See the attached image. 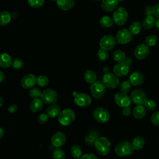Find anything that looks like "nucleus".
Segmentation results:
<instances>
[{"label":"nucleus","mask_w":159,"mask_h":159,"mask_svg":"<svg viewBox=\"0 0 159 159\" xmlns=\"http://www.w3.org/2000/svg\"><path fill=\"white\" fill-rule=\"evenodd\" d=\"M111 146V142L105 137H98L94 143V147L97 152L103 156L106 155L109 153Z\"/></svg>","instance_id":"nucleus-1"},{"label":"nucleus","mask_w":159,"mask_h":159,"mask_svg":"<svg viewBox=\"0 0 159 159\" xmlns=\"http://www.w3.org/2000/svg\"><path fill=\"white\" fill-rule=\"evenodd\" d=\"M134 150L132 143L127 140L119 142L115 148L116 153L117 156L121 157H125L132 155Z\"/></svg>","instance_id":"nucleus-2"},{"label":"nucleus","mask_w":159,"mask_h":159,"mask_svg":"<svg viewBox=\"0 0 159 159\" xmlns=\"http://www.w3.org/2000/svg\"><path fill=\"white\" fill-rule=\"evenodd\" d=\"M75 119V113L71 109H65L61 111L58 116V120L62 125H69Z\"/></svg>","instance_id":"nucleus-3"},{"label":"nucleus","mask_w":159,"mask_h":159,"mask_svg":"<svg viewBox=\"0 0 159 159\" xmlns=\"http://www.w3.org/2000/svg\"><path fill=\"white\" fill-rule=\"evenodd\" d=\"M106 88V87L102 81H95L90 86L91 95L96 99H101L105 94Z\"/></svg>","instance_id":"nucleus-4"},{"label":"nucleus","mask_w":159,"mask_h":159,"mask_svg":"<svg viewBox=\"0 0 159 159\" xmlns=\"http://www.w3.org/2000/svg\"><path fill=\"white\" fill-rule=\"evenodd\" d=\"M112 19L115 24L118 25H122L127 20L128 12L124 7H119L114 11Z\"/></svg>","instance_id":"nucleus-5"},{"label":"nucleus","mask_w":159,"mask_h":159,"mask_svg":"<svg viewBox=\"0 0 159 159\" xmlns=\"http://www.w3.org/2000/svg\"><path fill=\"white\" fill-rule=\"evenodd\" d=\"M58 94L57 92L50 88H47L42 92L40 99L43 103L47 104H55L57 101Z\"/></svg>","instance_id":"nucleus-6"},{"label":"nucleus","mask_w":159,"mask_h":159,"mask_svg":"<svg viewBox=\"0 0 159 159\" xmlns=\"http://www.w3.org/2000/svg\"><path fill=\"white\" fill-rule=\"evenodd\" d=\"M74 102L78 106L80 107H86L89 106L91 103V97L86 93H73Z\"/></svg>","instance_id":"nucleus-7"},{"label":"nucleus","mask_w":159,"mask_h":159,"mask_svg":"<svg viewBox=\"0 0 159 159\" xmlns=\"http://www.w3.org/2000/svg\"><path fill=\"white\" fill-rule=\"evenodd\" d=\"M131 101L137 105H143L146 101L147 94L143 89H137L134 90L130 94Z\"/></svg>","instance_id":"nucleus-8"},{"label":"nucleus","mask_w":159,"mask_h":159,"mask_svg":"<svg viewBox=\"0 0 159 159\" xmlns=\"http://www.w3.org/2000/svg\"><path fill=\"white\" fill-rule=\"evenodd\" d=\"M102 82L106 88L114 89L119 84V79L114 73H108L104 74L102 77Z\"/></svg>","instance_id":"nucleus-9"},{"label":"nucleus","mask_w":159,"mask_h":159,"mask_svg":"<svg viewBox=\"0 0 159 159\" xmlns=\"http://www.w3.org/2000/svg\"><path fill=\"white\" fill-rule=\"evenodd\" d=\"M116 37L112 35H106L102 37L99 42V46L101 48L106 50H112L116 44Z\"/></svg>","instance_id":"nucleus-10"},{"label":"nucleus","mask_w":159,"mask_h":159,"mask_svg":"<svg viewBox=\"0 0 159 159\" xmlns=\"http://www.w3.org/2000/svg\"><path fill=\"white\" fill-rule=\"evenodd\" d=\"M93 117L98 122L106 123L109 120L110 115L106 109L101 107H98L94 110Z\"/></svg>","instance_id":"nucleus-11"},{"label":"nucleus","mask_w":159,"mask_h":159,"mask_svg":"<svg viewBox=\"0 0 159 159\" xmlns=\"http://www.w3.org/2000/svg\"><path fill=\"white\" fill-rule=\"evenodd\" d=\"M132 38V34L129 30L126 29H122L119 30L116 35V42L119 44H126L129 43Z\"/></svg>","instance_id":"nucleus-12"},{"label":"nucleus","mask_w":159,"mask_h":159,"mask_svg":"<svg viewBox=\"0 0 159 159\" xmlns=\"http://www.w3.org/2000/svg\"><path fill=\"white\" fill-rule=\"evenodd\" d=\"M114 101L117 106L122 108L129 107L131 102L130 98L125 93L118 92L114 96Z\"/></svg>","instance_id":"nucleus-13"},{"label":"nucleus","mask_w":159,"mask_h":159,"mask_svg":"<svg viewBox=\"0 0 159 159\" xmlns=\"http://www.w3.org/2000/svg\"><path fill=\"white\" fill-rule=\"evenodd\" d=\"M130 70V65H128L125 61L117 63L114 68V73L118 77H123L126 76Z\"/></svg>","instance_id":"nucleus-14"},{"label":"nucleus","mask_w":159,"mask_h":159,"mask_svg":"<svg viewBox=\"0 0 159 159\" xmlns=\"http://www.w3.org/2000/svg\"><path fill=\"white\" fill-rule=\"evenodd\" d=\"M66 137L65 133L62 132H55L51 138V143L52 145L57 148L63 145L66 142Z\"/></svg>","instance_id":"nucleus-15"},{"label":"nucleus","mask_w":159,"mask_h":159,"mask_svg":"<svg viewBox=\"0 0 159 159\" xmlns=\"http://www.w3.org/2000/svg\"><path fill=\"white\" fill-rule=\"evenodd\" d=\"M149 48L146 44H139L134 50V55L139 60L145 58L149 54Z\"/></svg>","instance_id":"nucleus-16"},{"label":"nucleus","mask_w":159,"mask_h":159,"mask_svg":"<svg viewBox=\"0 0 159 159\" xmlns=\"http://www.w3.org/2000/svg\"><path fill=\"white\" fill-rule=\"evenodd\" d=\"M36 81L37 78L33 74H27L22 78L20 84L24 89H30L32 88L37 83Z\"/></svg>","instance_id":"nucleus-17"},{"label":"nucleus","mask_w":159,"mask_h":159,"mask_svg":"<svg viewBox=\"0 0 159 159\" xmlns=\"http://www.w3.org/2000/svg\"><path fill=\"white\" fill-rule=\"evenodd\" d=\"M129 81L132 85H140L143 83L144 81V75L140 71H134L130 75Z\"/></svg>","instance_id":"nucleus-18"},{"label":"nucleus","mask_w":159,"mask_h":159,"mask_svg":"<svg viewBox=\"0 0 159 159\" xmlns=\"http://www.w3.org/2000/svg\"><path fill=\"white\" fill-rule=\"evenodd\" d=\"M56 2L58 7L63 11L71 10L75 3V0H57Z\"/></svg>","instance_id":"nucleus-19"},{"label":"nucleus","mask_w":159,"mask_h":159,"mask_svg":"<svg viewBox=\"0 0 159 159\" xmlns=\"http://www.w3.org/2000/svg\"><path fill=\"white\" fill-rule=\"evenodd\" d=\"M118 2V0H102L101 7L105 12H111L116 8Z\"/></svg>","instance_id":"nucleus-20"},{"label":"nucleus","mask_w":159,"mask_h":159,"mask_svg":"<svg viewBox=\"0 0 159 159\" xmlns=\"http://www.w3.org/2000/svg\"><path fill=\"white\" fill-rule=\"evenodd\" d=\"M43 102L40 98L33 99L29 104V110L32 113L37 112L42 110Z\"/></svg>","instance_id":"nucleus-21"},{"label":"nucleus","mask_w":159,"mask_h":159,"mask_svg":"<svg viewBox=\"0 0 159 159\" xmlns=\"http://www.w3.org/2000/svg\"><path fill=\"white\" fill-rule=\"evenodd\" d=\"M12 57L6 53H2L1 54L0 59V66L2 68H7L12 64Z\"/></svg>","instance_id":"nucleus-22"},{"label":"nucleus","mask_w":159,"mask_h":159,"mask_svg":"<svg viewBox=\"0 0 159 159\" xmlns=\"http://www.w3.org/2000/svg\"><path fill=\"white\" fill-rule=\"evenodd\" d=\"M156 22L157 20L155 16L153 15L147 16L142 22V27L144 29L148 30L156 25Z\"/></svg>","instance_id":"nucleus-23"},{"label":"nucleus","mask_w":159,"mask_h":159,"mask_svg":"<svg viewBox=\"0 0 159 159\" xmlns=\"http://www.w3.org/2000/svg\"><path fill=\"white\" fill-rule=\"evenodd\" d=\"M61 112V107L58 104H52L47 109V114L51 118L58 116Z\"/></svg>","instance_id":"nucleus-24"},{"label":"nucleus","mask_w":159,"mask_h":159,"mask_svg":"<svg viewBox=\"0 0 159 159\" xmlns=\"http://www.w3.org/2000/svg\"><path fill=\"white\" fill-rule=\"evenodd\" d=\"M132 114L134 118L141 119L143 118L146 114V109L142 105H137L133 109Z\"/></svg>","instance_id":"nucleus-25"},{"label":"nucleus","mask_w":159,"mask_h":159,"mask_svg":"<svg viewBox=\"0 0 159 159\" xmlns=\"http://www.w3.org/2000/svg\"><path fill=\"white\" fill-rule=\"evenodd\" d=\"M145 144V140L141 136H137L135 137L132 142V145L133 146V148L134 150H140L143 148V145Z\"/></svg>","instance_id":"nucleus-26"},{"label":"nucleus","mask_w":159,"mask_h":159,"mask_svg":"<svg viewBox=\"0 0 159 159\" xmlns=\"http://www.w3.org/2000/svg\"><path fill=\"white\" fill-rule=\"evenodd\" d=\"M1 18H0V24L2 26H4L7 25L11 20L12 17L11 13L7 11H1Z\"/></svg>","instance_id":"nucleus-27"},{"label":"nucleus","mask_w":159,"mask_h":159,"mask_svg":"<svg viewBox=\"0 0 159 159\" xmlns=\"http://www.w3.org/2000/svg\"><path fill=\"white\" fill-rule=\"evenodd\" d=\"M114 22L113 20V19L107 16H104L102 17L99 20L100 25L104 28H109L112 27Z\"/></svg>","instance_id":"nucleus-28"},{"label":"nucleus","mask_w":159,"mask_h":159,"mask_svg":"<svg viewBox=\"0 0 159 159\" xmlns=\"http://www.w3.org/2000/svg\"><path fill=\"white\" fill-rule=\"evenodd\" d=\"M112 57L114 61L120 63L124 61L125 60L126 55L124 51L121 50H117L113 52Z\"/></svg>","instance_id":"nucleus-29"},{"label":"nucleus","mask_w":159,"mask_h":159,"mask_svg":"<svg viewBox=\"0 0 159 159\" xmlns=\"http://www.w3.org/2000/svg\"><path fill=\"white\" fill-rule=\"evenodd\" d=\"M142 29V25L138 21L133 22L129 26V30L132 35H137Z\"/></svg>","instance_id":"nucleus-30"},{"label":"nucleus","mask_w":159,"mask_h":159,"mask_svg":"<svg viewBox=\"0 0 159 159\" xmlns=\"http://www.w3.org/2000/svg\"><path fill=\"white\" fill-rule=\"evenodd\" d=\"M83 76H84V80L87 83H91V84L94 83L96 79V75L95 72L93 71V70H90L86 71V72L84 73Z\"/></svg>","instance_id":"nucleus-31"},{"label":"nucleus","mask_w":159,"mask_h":159,"mask_svg":"<svg viewBox=\"0 0 159 159\" xmlns=\"http://www.w3.org/2000/svg\"><path fill=\"white\" fill-rule=\"evenodd\" d=\"M70 152L72 157L76 159H79L81 157V148L78 145H73L70 148Z\"/></svg>","instance_id":"nucleus-32"},{"label":"nucleus","mask_w":159,"mask_h":159,"mask_svg":"<svg viewBox=\"0 0 159 159\" xmlns=\"http://www.w3.org/2000/svg\"><path fill=\"white\" fill-rule=\"evenodd\" d=\"M53 159H65V152L59 147L56 148L52 153Z\"/></svg>","instance_id":"nucleus-33"},{"label":"nucleus","mask_w":159,"mask_h":159,"mask_svg":"<svg viewBox=\"0 0 159 159\" xmlns=\"http://www.w3.org/2000/svg\"><path fill=\"white\" fill-rule=\"evenodd\" d=\"M157 40H158V38L157 35L154 34L149 35L145 39V44L148 47H153L156 44Z\"/></svg>","instance_id":"nucleus-34"},{"label":"nucleus","mask_w":159,"mask_h":159,"mask_svg":"<svg viewBox=\"0 0 159 159\" xmlns=\"http://www.w3.org/2000/svg\"><path fill=\"white\" fill-rule=\"evenodd\" d=\"M36 82L39 86L41 87H45L48 85L49 80L47 76L45 75H40L37 78Z\"/></svg>","instance_id":"nucleus-35"},{"label":"nucleus","mask_w":159,"mask_h":159,"mask_svg":"<svg viewBox=\"0 0 159 159\" xmlns=\"http://www.w3.org/2000/svg\"><path fill=\"white\" fill-rule=\"evenodd\" d=\"M97 57L100 61H106L108 58V53L107 52V50L100 48V49H99L98 51Z\"/></svg>","instance_id":"nucleus-36"},{"label":"nucleus","mask_w":159,"mask_h":159,"mask_svg":"<svg viewBox=\"0 0 159 159\" xmlns=\"http://www.w3.org/2000/svg\"><path fill=\"white\" fill-rule=\"evenodd\" d=\"M41 94H42V92L40 89L38 88H32L29 92L30 96L33 99L40 98Z\"/></svg>","instance_id":"nucleus-37"},{"label":"nucleus","mask_w":159,"mask_h":159,"mask_svg":"<svg viewBox=\"0 0 159 159\" xmlns=\"http://www.w3.org/2000/svg\"><path fill=\"white\" fill-rule=\"evenodd\" d=\"M97 139H98V137H96V135H94L93 134H90L85 137L84 141H85V143L88 145H94Z\"/></svg>","instance_id":"nucleus-38"},{"label":"nucleus","mask_w":159,"mask_h":159,"mask_svg":"<svg viewBox=\"0 0 159 159\" xmlns=\"http://www.w3.org/2000/svg\"><path fill=\"white\" fill-rule=\"evenodd\" d=\"M45 2V0H28L29 5L34 8H39L42 7Z\"/></svg>","instance_id":"nucleus-39"},{"label":"nucleus","mask_w":159,"mask_h":159,"mask_svg":"<svg viewBox=\"0 0 159 159\" xmlns=\"http://www.w3.org/2000/svg\"><path fill=\"white\" fill-rule=\"evenodd\" d=\"M24 62L20 58H15L13 60L12 67L14 70H20L24 66Z\"/></svg>","instance_id":"nucleus-40"},{"label":"nucleus","mask_w":159,"mask_h":159,"mask_svg":"<svg viewBox=\"0 0 159 159\" xmlns=\"http://www.w3.org/2000/svg\"><path fill=\"white\" fill-rule=\"evenodd\" d=\"M130 86L131 83H130L129 81H124L120 86V90L122 93H127V92L129 91L130 89Z\"/></svg>","instance_id":"nucleus-41"},{"label":"nucleus","mask_w":159,"mask_h":159,"mask_svg":"<svg viewBox=\"0 0 159 159\" xmlns=\"http://www.w3.org/2000/svg\"><path fill=\"white\" fill-rule=\"evenodd\" d=\"M143 105L145 109L149 111H153L157 106L155 102L152 99H147Z\"/></svg>","instance_id":"nucleus-42"},{"label":"nucleus","mask_w":159,"mask_h":159,"mask_svg":"<svg viewBox=\"0 0 159 159\" xmlns=\"http://www.w3.org/2000/svg\"><path fill=\"white\" fill-rule=\"evenodd\" d=\"M49 116L47 114L45 113H42L40 114L38 117H37V121L39 124H44L47 123L49 119Z\"/></svg>","instance_id":"nucleus-43"},{"label":"nucleus","mask_w":159,"mask_h":159,"mask_svg":"<svg viewBox=\"0 0 159 159\" xmlns=\"http://www.w3.org/2000/svg\"><path fill=\"white\" fill-rule=\"evenodd\" d=\"M151 122L155 125L159 126V111L154 112L150 117Z\"/></svg>","instance_id":"nucleus-44"},{"label":"nucleus","mask_w":159,"mask_h":159,"mask_svg":"<svg viewBox=\"0 0 159 159\" xmlns=\"http://www.w3.org/2000/svg\"><path fill=\"white\" fill-rule=\"evenodd\" d=\"M153 7V15L159 18V3L155 4L152 6Z\"/></svg>","instance_id":"nucleus-45"},{"label":"nucleus","mask_w":159,"mask_h":159,"mask_svg":"<svg viewBox=\"0 0 159 159\" xmlns=\"http://www.w3.org/2000/svg\"><path fill=\"white\" fill-rule=\"evenodd\" d=\"M80 159H98L96 155L93 153H86L81 156Z\"/></svg>","instance_id":"nucleus-46"},{"label":"nucleus","mask_w":159,"mask_h":159,"mask_svg":"<svg viewBox=\"0 0 159 159\" xmlns=\"http://www.w3.org/2000/svg\"><path fill=\"white\" fill-rule=\"evenodd\" d=\"M145 14L146 16L153 15V7L150 6H147L145 8Z\"/></svg>","instance_id":"nucleus-47"},{"label":"nucleus","mask_w":159,"mask_h":159,"mask_svg":"<svg viewBox=\"0 0 159 159\" xmlns=\"http://www.w3.org/2000/svg\"><path fill=\"white\" fill-rule=\"evenodd\" d=\"M122 113L124 116H129L131 114V109L129 107H124L122 109Z\"/></svg>","instance_id":"nucleus-48"},{"label":"nucleus","mask_w":159,"mask_h":159,"mask_svg":"<svg viewBox=\"0 0 159 159\" xmlns=\"http://www.w3.org/2000/svg\"><path fill=\"white\" fill-rule=\"evenodd\" d=\"M7 110L10 113H14L17 110V106L16 104H11L8 107Z\"/></svg>","instance_id":"nucleus-49"},{"label":"nucleus","mask_w":159,"mask_h":159,"mask_svg":"<svg viewBox=\"0 0 159 159\" xmlns=\"http://www.w3.org/2000/svg\"><path fill=\"white\" fill-rule=\"evenodd\" d=\"M0 79H1V83H2L6 79V76L4 72L2 71H0Z\"/></svg>","instance_id":"nucleus-50"},{"label":"nucleus","mask_w":159,"mask_h":159,"mask_svg":"<svg viewBox=\"0 0 159 159\" xmlns=\"http://www.w3.org/2000/svg\"><path fill=\"white\" fill-rule=\"evenodd\" d=\"M124 61L128 65H130L132 64V58L130 57H126V58H125V60Z\"/></svg>","instance_id":"nucleus-51"},{"label":"nucleus","mask_w":159,"mask_h":159,"mask_svg":"<svg viewBox=\"0 0 159 159\" xmlns=\"http://www.w3.org/2000/svg\"><path fill=\"white\" fill-rule=\"evenodd\" d=\"M4 134V130L2 127H0V139H2Z\"/></svg>","instance_id":"nucleus-52"},{"label":"nucleus","mask_w":159,"mask_h":159,"mask_svg":"<svg viewBox=\"0 0 159 159\" xmlns=\"http://www.w3.org/2000/svg\"><path fill=\"white\" fill-rule=\"evenodd\" d=\"M103 72L104 74H106V73H109V68L107 67V66H105L103 68Z\"/></svg>","instance_id":"nucleus-53"},{"label":"nucleus","mask_w":159,"mask_h":159,"mask_svg":"<svg viewBox=\"0 0 159 159\" xmlns=\"http://www.w3.org/2000/svg\"><path fill=\"white\" fill-rule=\"evenodd\" d=\"M11 15L12 19H15V18L17 17V13L15 12H11Z\"/></svg>","instance_id":"nucleus-54"},{"label":"nucleus","mask_w":159,"mask_h":159,"mask_svg":"<svg viewBox=\"0 0 159 159\" xmlns=\"http://www.w3.org/2000/svg\"><path fill=\"white\" fill-rule=\"evenodd\" d=\"M156 27L157 28V29L159 31V18H158V19L157 20V22H156Z\"/></svg>","instance_id":"nucleus-55"},{"label":"nucleus","mask_w":159,"mask_h":159,"mask_svg":"<svg viewBox=\"0 0 159 159\" xmlns=\"http://www.w3.org/2000/svg\"><path fill=\"white\" fill-rule=\"evenodd\" d=\"M3 102H4V101H3V99L2 97L0 98V106L2 107V105H3Z\"/></svg>","instance_id":"nucleus-56"},{"label":"nucleus","mask_w":159,"mask_h":159,"mask_svg":"<svg viewBox=\"0 0 159 159\" xmlns=\"http://www.w3.org/2000/svg\"><path fill=\"white\" fill-rule=\"evenodd\" d=\"M124 1V0H118L119 2H122V1Z\"/></svg>","instance_id":"nucleus-57"},{"label":"nucleus","mask_w":159,"mask_h":159,"mask_svg":"<svg viewBox=\"0 0 159 159\" xmlns=\"http://www.w3.org/2000/svg\"><path fill=\"white\" fill-rule=\"evenodd\" d=\"M50 1H57V0H50Z\"/></svg>","instance_id":"nucleus-58"},{"label":"nucleus","mask_w":159,"mask_h":159,"mask_svg":"<svg viewBox=\"0 0 159 159\" xmlns=\"http://www.w3.org/2000/svg\"><path fill=\"white\" fill-rule=\"evenodd\" d=\"M95 1H102V0H95Z\"/></svg>","instance_id":"nucleus-59"}]
</instances>
